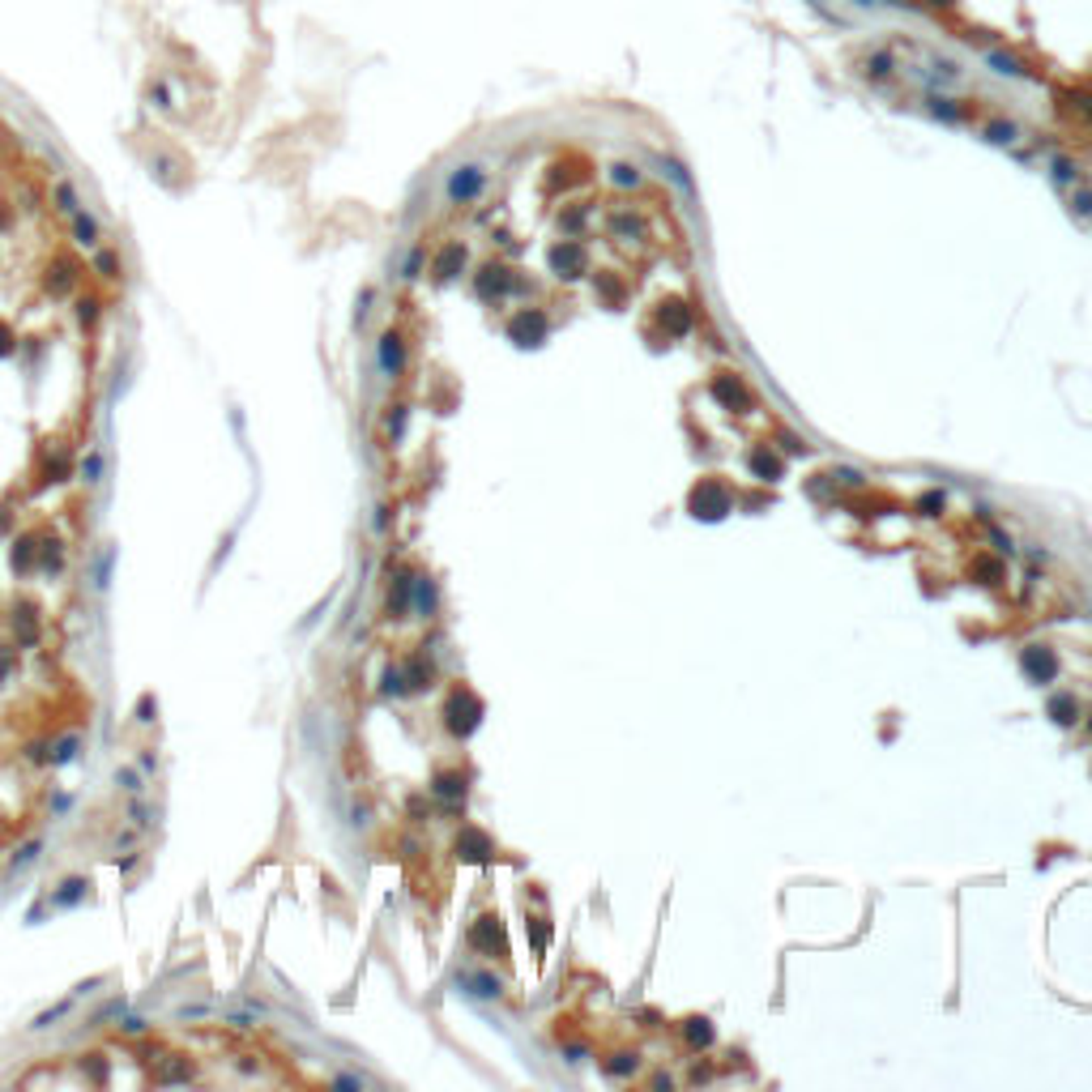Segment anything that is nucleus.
I'll use <instances>...</instances> for the list:
<instances>
[{
    "label": "nucleus",
    "instance_id": "37998d69",
    "mask_svg": "<svg viewBox=\"0 0 1092 1092\" xmlns=\"http://www.w3.org/2000/svg\"><path fill=\"white\" fill-rule=\"evenodd\" d=\"M918 508H922V517H939V512H943V491H930V495H922V500H918Z\"/></svg>",
    "mask_w": 1092,
    "mask_h": 1092
},
{
    "label": "nucleus",
    "instance_id": "4468645a",
    "mask_svg": "<svg viewBox=\"0 0 1092 1092\" xmlns=\"http://www.w3.org/2000/svg\"><path fill=\"white\" fill-rule=\"evenodd\" d=\"M747 465H751V474H756V478H764V483H777V478L785 474L781 457H777V452H768V444L751 448V452H747Z\"/></svg>",
    "mask_w": 1092,
    "mask_h": 1092
},
{
    "label": "nucleus",
    "instance_id": "c85d7f7f",
    "mask_svg": "<svg viewBox=\"0 0 1092 1092\" xmlns=\"http://www.w3.org/2000/svg\"><path fill=\"white\" fill-rule=\"evenodd\" d=\"M1020 136V128L1011 124V120H994V124H986V142L990 146H1011Z\"/></svg>",
    "mask_w": 1092,
    "mask_h": 1092
},
{
    "label": "nucleus",
    "instance_id": "9d476101",
    "mask_svg": "<svg viewBox=\"0 0 1092 1092\" xmlns=\"http://www.w3.org/2000/svg\"><path fill=\"white\" fill-rule=\"evenodd\" d=\"M452 849H457L461 862H491V854H495V845H491V837L483 828H461Z\"/></svg>",
    "mask_w": 1092,
    "mask_h": 1092
},
{
    "label": "nucleus",
    "instance_id": "58836bf2",
    "mask_svg": "<svg viewBox=\"0 0 1092 1092\" xmlns=\"http://www.w3.org/2000/svg\"><path fill=\"white\" fill-rule=\"evenodd\" d=\"M1071 214L1092 218V192H1088V188H1075V192H1071Z\"/></svg>",
    "mask_w": 1092,
    "mask_h": 1092
},
{
    "label": "nucleus",
    "instance_id": "473e14b6",
    "mask_svg": "<svg viewBox=\"0 0 1092 1092\" xmlns=\"http://www.w3.org/2000/svg\"><path fill=\"white\" fill-rule=\"evenodd\" d=\"M423 260H427L423 248H410V256L401 260V278H405V282H410V278H419V273H423Z\"/></svg>",
    "mask_w": 1092,
    "mask_h": 1092
},
{
    "label": "nucleus",
    "instance_id": "a18cd8bd",
    "mask_svg": "<svg viewBox=\"0 0 1092 1092\" xmlns=\"http://www.w3.org/2000/svg\"><path fill=\"white\" fill-rule=\"evenodd\" d=\"M78 320H82L86 329H94V320H99V303H94V299H82V303H78Z\"/></svg>",
    "mask_w": 1092,
    "mask_h": 1092
},
{
    "label": "nucleus",
    "instance_id": "de8ad7c7",
    "mask_svg": "<svg viewBox=\"0 0 1092 1092\" xmlns=\"http://www.w3.org/2000/svg\"><path fill=\"white\" fill-rule=\"evenodd\" d=\"M73 756H78V738H64V742H56V756H51V760L64 764V760H73Z\"/></svg>",
    "mask_w": 1092,
    "mask_h": 1092
},
{
    "label": "nucleus",
    "instance_id": "20e7f679",
    "mask_svg": "<svg viewBox=\"0 0 1092 1092\" xmlns=\"http://www.w3.org/2000/svg\"><path fill=\"white\" fill-rule=\"evenodd\" d=\"M512 291H525V282L517 278L508 265H483V269L474 273V295H478V299L500 303V299L512 295Z\"/></svg>",
    "mask_w": 1092,
    "mask_h": 1092
},
{
    "label": "nucleus",
    "instance_id": "4c0bfd02",
    "mask_svg": "<svg viewBox=\"0 0 1092 1092\" xmlns=\"http://www.w3.org/2000/svg\"><path fill=\"white\" fill-rule=\"evenodd\" d=\"M68 1007H73V998H60V1003H56L51 1011H43V1015L35 1020V1029H51V1024H56L60 1015H68Z\"/></svg>",
    "mask_w": 1092,
    "mask_h": 1092
},
{
    "label": "nucleus",
    "instance_id": "603ef678",
    "mask_svg": "<svg viewBox=\"0 0 1092 1092\" xmlns=\"http://www.w3.org/2000/svg\"><path fill=\"white\" fill-rule=\"evenodd\" d=\"M367 308H372V286L359 295V312H355V320H363V316H367Z\"/></svg>",
    "mask_w": 1092,
    "mask_h": 1092
},
{
    "label": "nucleus",
    "instance_id": "f03ea898",
    "mask_svg": "<svg viewBox=\"0 0 1092 1092\" xmlns=\"http://www.w3.org/2000/svg\"><path fill=\"white\" fill-rule=\"evenodd\" d=\"M730 504H734V495H730L725 483H717V478H704V483L692 487V495H688V512L696 521H721L730 512Z\"/></svg>",
    "mask_w": 1092,
    "mask_h": 1092
},
{
    "label": "nucleus",
    "instance_id": "c756f323",
    "mask_svg": "<svg viewBox=\"0 0 1092 1092\" xmlns=\"http://www.w3.org/2000/svg\"><path fill=\"white\" fill-rule=\"evenodd\" d=\"M410 597H415L419 614H431V610H436V585H431L427 576H415V593H410Z\"/></svg>",
    "mask_w": 1092,
    "mask_h": 1092
},
{
    "label": "nucleus",
    "instance_id": "a878e982",
    "mask_svg": "<svg viewBox=\"0 0 1092 1092\" xmlns=\"http://www.w3.org/2000/svg\"><path fill=\"white\" fill-rule=\"evenodd\" d=\"M1063 107H1067L1075 120L1092 124V94H1088V90H1071V94H1063Z\"/></svg>",
    "mask_w": 1092,
    "mask_h": 1092
},
{
    "label": "nucleus",
    "instance_id": "b1692460",
    "mask_svg": "<svg viewBox=\"0 0 1092 1092\" xmlns=\"http://www.w3.org/2000/svg\"><path fill=\"white\" fill-rule=\"evenodd\" d=\"M56 210H60V214H68V218H73V214L82 210V196H78L73 179H60V184H56Z\"/></svg>",
    "mask_w": 1092,
    "mask_h": 1092
},
{
    "label": "nucleus",
    "instance_id": "49530a36",
    "mask_svg": "<svg viewBox=\"0 0 1092 1092\" xmlns=\"http://www.w3.org/2000/svg\"><path fill=\"white\" fill-rule=\"evenodd\" d=\"M529 939H533L538 951H546V943H551V930H546V922H529Z\"/></svg>",
    "mask_w": 1092,
    "mask_h": 1092
},
{
    "label": "nucleus",
    "instance_id": "5fc2aeb1",
    "mask_svg": "<svg viewBox=\"0 0 1092 1092\" xmlns=\"http://www.w3.org/2000/svg\"><path fill=\"white\" fill-rule=\"evenodd\" d=\"M120 785H124V790H136L142 781H136V773H132V768H124V773H120Z\"/></svg>",
    "mask_w": 1092,
    "mask_h": 1092
},
{
    "label": "nucleus",
    "instance_id": "39448f33",
    "mask_svg": "<svg viewBox=\"0 0 1092 1092\" xmlns=\"http://www.w3.org/2000/svg\"><path fill=\"white\" fill-rule=\"evenodd\" d=\"M546 333H551V320H546V312L542 308H521L512 320H508V337L517 341V346H542L546 341Z\"/></svg>",
    "mask_w": 1092,
    "mask_h": 1092
},
{
    "label": "nucleus",
    "instance_id": "412c9836",
    "mask_svg": "<svg viewBox=\"0 0 1092 1092\" xmlns=\"http://www.w3.org/2000/svg\"><path fill=\"white\" fill-rule=\"evenodd\" d=\"M410 593H415V576H410V572H397V576H393V593H388V610L401 614V610L410 606Z\"/></svg>",
    "mask_w": 1092,
    "mask_h": 1092
},
{
    "label": "nucleus",
    "instance_id": "f257e3e1",
    "mask_svg": "<svg viewBox=\"0 0 1092 1092\" xmlns=\"http://www.w3.org/2000/svg\"><path fill=\"white\" fill-rule=\"evenodd\" d=\"M444 725L452 738H469L478 725H483V700H478L469 688H452L444 700Z\"/></svg>",
    "mask_w": 1092,
    "mask_h": 1092
},
{
    "label": "nucleus",
    "instance_id": "393cba45",
    "mask_svg": "<svg viewBox=\"0 0 1092 1092\" xmlns=\"http://www.w3.org/2000/svg\"><path fill=\"white\" fill-rule=\"evenodd\" d=\"M73 273H78L73 260H56V265H51V278H47V291H51V295H64L68 286H73Z\"/></svg>",
    "mask_w": 1092,
    "mask_h": 1092
},
{
    "label": "nucleus",
    "instance_id": "c9c22d12",
    "mask_svg": "<svg viewBox=\"0 0 1092 1092\" xmlns=\"http://www.w3.org/2000/svg\"><path fill=\"white\" fill-rule=\"evenodd\" d=\"M94 269L103 273V278H120V256H115L111 248H103V252L94 256Z\"/></svg>",
    "mask_w": 1092,
    "mask_h": 1092
},
{
    "label": "nucleus",
    "instance_id": "a19ab883",
    "mask_svg": "<svg viewBox=\"0 0 1092 1092\" xmlns=\"http://www.w3.org/2000/svg\"><path fill=\"white\" fill-rule=\"evenodd\" d=\"M585 218H589V210H585V205H576V210L559 214V227H564V231H581V227H585Z\"/></svg>",
    "mask_w": 1092,
    "mask_h": 1092
},
{
    "label": "nucleus",
    "instance_id": "6ab92c4d",
    "mask_svg": "<svg viewBox=\"0 0 1092 1092\" xmlns=\"http://www.w3.org/2000/svg\"><path fill=\"white\" fill-rule=\"evenodd\" d=\"M431 794H436L440 802H461V798H465V777H461V773H440V777L431 781Z\"/></svg>",
    "mask_w": 1092,
    "mask_h": 1092
},
{
    "label": "nucleus",
    "instance_id": "2eb2a0df",
    "mask_svg": "<svg viewBox=\"0 0 1092 1092\" xmlns=\"http://www.w3.org/2000/svg\"><path fill=\"white\" fill-rule=\"evenodd\" d=\"M926 111H930L934 120H943V124H965V120H969V111L956 107V99H947V94H930V99H926Z\"/></svg>",
    "mask_w": 1092,
    "mask_h": 1092
},
{
    "label": "nucleus",
    "instance_id": "cd10ccee",
    "mask_svg": "<svg viewBox=\"0 0 1092 1092\" xmlns=\"http://www.w3.org/2000/svg\"><path fill=\"white\" fill-rule=\"evenodd\" d=\"M461 986H469V994H478V998H495V994H500V977H491V973L461 977Z\"/></svg>",
    "mask_w": 1092,
    "mask_h": 1092
},
{
    "label": "nucleus",
    "instance_id": "f3484780",
    "mask_svg": "<svg viewBox=\"0 0 1092 1092\" xmlns=\"http://www.w3.org/2000/svg\"><path fill=\"white\" fill-rule=\"evenodd\" d=\"M713 397L721 401V405H747V388H742V380L738 376H717L713 380Z\"/></svg>",
    "mask_w": 1092,
    "mask_h": 1092
},
{
    "label": "nucleus",
    "instance_id": "9b49d317",
    "mask_svg": "<svg viewBox=\"0 0 1092 1092\" xmlns=\"http://www.w3.org/2000/svg\"><path fill=\"white\" fill-rule=\"evenodd\" d=\"M661 324H666V333L670 337H688L692 333V324H696V316H692V308L682 303V299H670V303H661Z\"/></svg>",
    "mask_w": 1092,
    "mask_h": 1092
},
{
    "label": "nucleus",
    "instance_id": "5701e85b",
    "mask_svg": "<svg viewBox=\"0 0 1092 1092\" xmlns=\"http://www.w3.org/2000/svg\"><path fill=\"white\" fill-rule=\"evenodd\" d=\"M1050 179L1058 184V188H1071V184H1079V167L1067 158V154H1054L1050 158Z\"/></svg>",
    "mask_w": 1092,
    "mask_h": 1092
},
{
    "label": "nucleus",
    "instance_id": "ea45409f",
    "mask_svg": "<svg viewBox=\"0 0 1092 1092\" xmlns=\"http://www.w3.org/2000/svg\"><path fill=\"white\" fill-rule=\"evenodd\" d=\"M661 171H666V175H670V179H674V184H678L682 192H692V179H688V171H682V167H678L674 158H661Z\"/></svg>",
    "mask_w": 1092,
    "mask_h": 1092
},
{
    "label": "nucleus",
    "instance_id": "3c124183",
    "mask_svg": "<svg viewBox=\"0 0 1092 1092\" xmlns=\"http://www.w3.org/2000/svg\"><path fill=\"white\" fill-rule=\"evenodd\" d=\"M388 431H393V440H401V431H405V405H397V410H393V419H388Z\"/></svg>",
    "mask_w": 1092,
    "mask_h": 1092
},
{
    "label": "nucleus",
    "instance_id": "7ed1b4c3",
    "mask_svg": "<svg viewBox=\"0 0 1092 1092\" xmlns=\"http://www.w3.org/2000/svg\"><path fill=\"white\" fill-rule=\"evenodd\" d=\"M483 192H487V171L478 167V163H461V167H452L448 179H444L448 205H474Z\"/></svg>",
    "mask_w": 1092,
    "mask_h": 1092
},
{
    "label": "nucleus",
    "instance_id": "7c9ffc66",
    "mask_svg": "<svg viewBox=\"0 0 1092 1092\" xmlns=\"http://www.w3.org/2000/svg\"><path fill=\"white\" fill-rule=\"evenodd\" d=\"M597 295H602L610 308H619V303H624V282L610 278V273H597Z\"/></svg>",
    "mask_w": 1092,
    "mask_h": 1092
},
{
    "label": "nucleus",
    "instance_id": "09e8293b",
    "mask_svg": "<svg viewBox=\"0 0 1092 1092\" xmlns=\"http://www.w3.org/2000/svg\"><path fill=\"white\" fill-rule=\"evenodd\" d=\"M82 474H86V483H99V474H103V457H99V452H94V457H86Z\"/></svg>",
    "mask_w": 1092,
    "mask_h": 1092
},
{
    "label": "nucleus",
    "instance_id": "c03bdc74",
    "mask_svg": "<svg viewBox=\"0 0 1092 1092\" xmlns=\"http://www.w3.org/2000/svg\"><path fill=\"white\" fill-rule=\"evenodd\" d=\"M632 1067H636V1058H632V1054H614V1058L606 1063V1071H610V1075H628Z\"/></svg>",
    "mask_w": 1092,
    "mask_h": 1092
},
{
    "label": "nucleus",
    "instance_id": "4be33fe9",
    "mask_svg": "<svg viewBox=\"0 0 1092 1092\" xmlns=\"http://www.w3.org/2000/svg\"><path fill=\"white\" fill-rule=\"evenodd\" d=\"M682 1037H688V1046L704 1050V1046H713V1024H709V1020H700V1015H692L688 1024H682Z\"/></svg>",
    "mask_w": 1092,
    "mask_h": 1092
},
{
    "label": "nucleus",
    "instance_id": "dca6fc26",
    "mask_svg": "<svg viewBox=\"0 0 1092 1092\" xmlns=\"http://www.w3.org/2000/svg\"><path fill=\"white\" fill-rule=\"evenodd\" d=\"M73 239H78L82 248H99V239H103V227H99V218H94V214H86V210H78V214H73Z\"/></svg>",
    "mask_w": 1092,
    "mask_h": 1092
},
{
    "label": "nucleus",
    "instance_id": "79ce46f5",
    "mask_svg": "<svg viewBox=\"0 0 1092 1092\" xmlns=\"http://www.w3.org/2000/svg\"><path fill=\"white\" fill-rule=\"evenodd\" d=\"M150 103H154L158 111H167V107H171V86H167V82H150Z\"/></svg>",
    "mask_w": 1092,
    "mask_h": 1092
},
{
    "label": "nucleus",
    "instance_id": "aec40b11",
    "mask_svg": "<svg viewBox=\"0 0 1092 1092\" xmlns=\"http://www.w3.org/2000/svg\"><path fill=\"white\" fill-rule=\"evenodd\" d=\"M986 64L994 68L998 78H1029V68H1024V60H1020V56H1011V51H990V56H986Z\"/></svg>",
    "mask_w": 1092,
    "mask_h": 1092
},
{
    "label": "nucleus",
    "instance_id": "1a4fd4ad",
    "mask_svg": "<svg viewBox=\"0 0 1092 1092\" xmlns=\"http://www.w3.org/2000/svg\"><path fill=\"white\" fill-rule=\"evenodd\" d=\"M465 260H469V252H465V244H444L440 252H436V260H431V278L444 286V282H452V278H461V269H465Z\"/></svg>",
    "mask_w": 1092,
    "mask_h": 1092
},
{
    "label": "nucleus",
    "instance_id": "0eeeda50",
    "mask_svg": "<svg viewBox=\"0 0 1092 1092\" xmlns=\"http://www.w3.org/2000/svg\"><path fill=\"white\" fill-rule=\"evenodd\" d=\"M1020 670H1024V678L1029 682H1054L1058 678V653L1050 649V645H1029L1020 653Z\"/></svg>",
    "mask_w": 1092,
    "mask_h": 1092
},
{
    "label": "nucleus",
    "instance_id": "8fccbe9b",
    "mask_svg": "<svg viewBox=\"0 0 1092 1092\" xmlns=\"http://www.w3.org/2000/svg\"><path fill=\"white\" fill-rule=\"evenodd\" d=\"M9 355H13V329L0 320V359H9Z\"/></svg>",
    "mask_w": 1092,
    "mask_h": 1092
},
{
    "label": "nucleus",
    "instance_id": "864d4df0",
    "mask_svg": "<svg viewBox=\"0 0 1092 1092\" xmlns=\"http://www.w3.org/2000/svg\"><path fill=\"white\" fill-rule=\"evenodd\" d=\"M142 1029H146L142 1015H128V1020H124V1033H142Z\"/></svg>",
    "mask_w": 1092,
    "mask_h": 1092
},
{
    "label": "nucleus",
    "instance_id": "72a5a7b5",
    "mask_svg": "<svg viewBox=\"0 0 1092 1092\" xmlns=\"http://www.w3.org/2000/svg\"><path fill=\"white\" fill-rule=\"evenodd\" d=\"M82 887H86L82 879H64L60 892H56V905H78V901H82Z\"/></svg>",
    "mask_w": 1092,
    "mask_h": 1092
},
{
    "label": "nucleus",
    "instance_id": "6e6552de",
    "mask_svg": "<svg viewBox=\"0 0 1092 1092\" xmlns=\"http://www.w3.org/2000/svg\"><path fill=\"white\" fill-rule=\"evenodd\" d=\"M469 947H478V951H487V956H504L508 951V939H504V922L500 918H478L474 926H469Z\"/></svg>",
    "mask_w": 1092,
    "mask_h": 1092
},
{
    "label": "nucleus",
    "instance_id": "ddd939ff",
    "mask_svg": "<svg viewBox=\"0 0 1092 1092\" xmlns=\"http://www.w3.org/2000/svg\"><path fill=\"white\" fill-rule=\"evenodd\" d=\"M862 78H870V82H887V78H897V56L887 51V47L866 51V56H862Z\"/></svg>",
    "mask_w": 1092,
    "mask_h": 1092
},
{
    "label": "nucleus",
    "instance_id": "f704fd0d",
    "mask_svg": "<svg viewBox=\"0 0 1092 1092\" xmlns=\"http://www.w3.org/2000/svg\"><path fill=\"white\" fill-rule=\"evenodd\" d=\"M610 179L619 184V188H636V184H640V171L628 167V163H614V167H610Z\"/></svg>",
    "mask_w": 1092,
    "mask_h": 1092
},
{
    "label": "nucleus",
    "instance_id": "423d86ee",
    "mask_svg": "<svg viewBox=\"0 0 1092 1092\" xmlns=\"http://www.w3.org/2000/svg\"><path fill=\"white\" fill-rule=\"evenodd\" d=\"M551 269L559 273L564 282L581 278V273H589V248H585L581 239H559V244L551 248Z\"/></svg>",
    "mask_w": 1092,
    "mask_h": 1092
},
{
    "label": "nucleus",
    "instance_id": "a211bd4d",
    "mask_svg": "<svg viewBox=\"0 0 1092 1092\" xmlns=\"http://www.w3.org/2000/svg\"><path fill=\"white\" fill-rule=\"evenodd\" d=\"M1046 713L1054 717V725H1075V721H1079V704H1075V696H1067V692L1050 696Z\"/></svg>",
    "mask_w": 1092,
    "mask_h": 1092
},
{
    "label": "nucleus",
    "instance_id": "2f4dec72",
    "mask_svg": "<svg viewBox=\"0 0 1092 1092\" xmlns=\"http://www.w3.org/2000/svg\"><path fill=\"white\" fill-rule=\"evenodd\" d=\"M30 559H39V546H35V538H22V542H18V551H13V568L26 572Z\"/></svg>",
    "mask_w": 1092,
    "mask_h": 1092
},
{
    "label": "nucleus",
    "instance_id": "f8f14e48",
    "mask_svg": "<svg viewBox=\"0 0 1092 1092\" xmlns=\"http://www.w3.org/2000/svg\"><path fill=\"white\" fill-rule=\"evenodd\" d=\"M376 359H380V372H384V376H397V372L405 367V341H401L397 333H384L380 346H376Z\"/></svg>",
    "mask_w": 1092,
    "mask_h": 1092
},
{
    "label": "nucleus",
    "instance_id": "6e6d98bb",
    "mask_svg": "<svg viewBox=\"0 0 1092 1092\" xmlns=\"http://www.w3.org/2000/svg\"><path fill=\"white\" fill-rule=\"evenodd\" d=\"M922 5H926V9H956L961 0H922Z\"/></svg>",
    "mask_w": 1092,
    "mask_h": 1092
},
{
    "label": "nucleus",
    "instance_id": "bb28decb",
    "mask_svg": "<svg viewBox=\"0 0 1092 1092\" xmlns=\"http://www.w3.org/2000/svg\"><path fill=\"white\" fill-rule=\"evenodd\" d=\"M401 674H405V688H410V692H423V688H431V666H427L423 657H419V661H410Z\"/></svg>",
    "mask_w": 1092,
    "mask_h": 1092
},
{
    "label": "nucleus",
    "instance_id": "e433bc0d",
    "mask_svg": "<svg viewBox=\"0 0 1092 1092\" xmlns=\"http://www.w3.org/2000/svg\"><path fill=\"white\" fill-rule=\"evenodd\" d=\"M410 688H405V674L397 670V666H388L384 670V696H405Z\"/></svg>",
    "mask_w": 1092,
    "mask_h": 1092
}]
</instances>
